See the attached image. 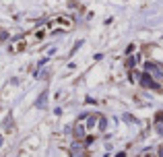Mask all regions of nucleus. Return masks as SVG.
Listing matches in <instances>:
<instances>
[{
  "label": "nucleus",
  "mask_w": 163,
  "mask_h": 157,
  "mask_svg": "<svg viewBox=\"0 0 163 157\" xmlns=\"http://www.w3.org/2000/svg\"><path fill=\"white\" fill-rule=\"evenodd\" d=\"M70 151H72V157H81V145L79 143H74V145L70 147Z\"/></svg>",
  "instance_id": "1"
},
{
  "label": "nucleus",
  "mask_w": 163,
  "mask_h": 157,
  "mask_svg": "<svg viewBox=\"0 0 163 157\" xmlns=\"http://www.w3.org/2000/svg\"><path fill=\"white\" fill-rule=\"evenodd\" d=\"M142 85H147V87H153V89L157 87V85H155V83L151 81V77H149V75H145V77H142Z\"/></svg>",
  "instance_id": "2"
},
{
  "label": "nucleus",
  "mask_w": 163,
  "mask_h": 157,
  "mask_svg": "<svg viewBox=\"0 0 163 157\" xmlns=\"http://www.w3.org/2000/svg\"><path fill=\"white\" fill-rule=\"evenodd\" d=\"M46 97H47V91H44V93H41V97L37 99V108H44V103H46Z\"/></svg>",
  "instance_id": "3"
},
{
  "label": "nucleus",
  "mask_w": 163,
  "mask_h": 157,
  "mask_svg": "<svg viewBox=\"0 0 163 157\" xmlns=\"http://www.w3.org/2000/svg\"><path fill=\"white\" fill-rule=\"evenodd\" d=\"M83 135H85V128H83L81 124H79V126H77V136H79V139H81Z\"/></svg>",
  "instance_id": "4"
},
{
  "label": "nucleus",
  "mask_w": 163,
  "mask_h": 157,
  "mask_svg": "<svg viewBox=\"0 0 163 157\" xmlns=\"http://www.w3.org/2000/svg\"><path fill=\"white\" fill-rule=\"evenodd\" d=\"M105 126H107V122H105V118H99V128H101V130H105Z\"/></svg>",
  "instance_id": "5"
},
{
  "label": "nucleus",
  "mask_w": 163,
  "mask_h": 157,
  "mask_svg": "<svg viewBox=\"0 0 163 157\" xmlns=\"http://www.w3.org/2000/svg\"><path fill=\"white\" fill-rule=\"evenodd\" d=\"M159 157H163V147H161V149H159Z\"/></svg>",
  "instance_id": "6"
}]
</instances>
